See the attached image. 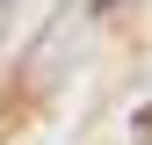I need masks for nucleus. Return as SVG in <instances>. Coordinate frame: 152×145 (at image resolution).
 Returning a JSON list of instances; mask_svg holds the SVG:
<instances>
[{
    "label": "nucleus",
    "instance_id": "obj_1",
    "mask_svg": "<svg viewBox=\"0 0 152 145\" xmlns=\"http://www.w3.org/2000/svg\"><path fill=\"white\" fill-rule=\"evenodd\" d=\"M94 7H102V15H109V7H123V0H94Z\"/></svg>",
    "mask_w": 152,
    "mask_h": 145
}]
</instances>
